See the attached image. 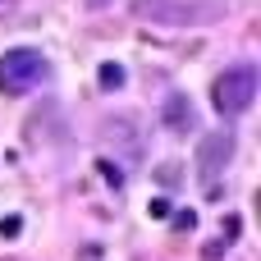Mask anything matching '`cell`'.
<instances>
[{
	"instance_id": "cell-12",
	"label": "cell",
	"mask_w": 261,
	"mask_h": 261,
	"mask_svg": "<svg viewBox=\"0 0 261 261\" xmlns=\"http://www.w3.org/2000/svg\"><path fill=\"white\" fill-rule=\"evenodd\" d=\"M87 5H110V0H87Z\"/></svg>"
},
{
	"instance_id": "cell-2",
	"label": "cell",
	"mask_w": 261,
	"mask_h": 261,
	"mask_svg": "<svg viewBox=\"0 0 261 261\" xmlns=\"http://www.w3.org/2000/svg\"><path fill=\"white\" fill-rule=\"evenodd\" d=\"M257 64H234L225 69L216 83H211V106L229 119V115H243L252 101H257Z\"/></svg>"
},
{
	"instance_id": "cell-10",
	"label": "cell",
	"mask_w": 261,
	"mask_h": 261,
	"mask_svg": "<svg viewBox=\"0 0 261 261\" xmlns=\"http://www.w3.org/2000/svg\"><path fill=\"white\" fill-rule=\"evenodd\" d=\"M18 234H23V220L18 216H5L0 220V239H18Z\"/></svg>"
},
{
	"instance_id": "cell-11",
	"label": "cell",
	"mask_w": 261,
	"mask_h": 261,
	"mask_svg": "<svg viewBox=\"0 0 261 261\" xmlns=\"http://www.w3.org/2000/svg\"><path fill=\"white\" fill-rule=\"evenodd\" d=\"M147 216H151V220H165V216H170V202H165V197H151V202H147Z\"/></svg>"
},
{
	"instance_id": "cell-1",
	"label": "cell",
	"mask_w": 261,
	"mask_h": 261,
	"mask_svg": "<svg viewBox=\"0 0 261 261\" xmlns=\"http://www.w3.org/2000/svg\"><path fill=\"white\" fill-rule=\"evenodd\" d=\"M46 73H50L46 55L32 50V46H14V50L0 55V92H5V96H23V92H32Z\"/></svg>"
},
{
	"instance_id": "cell-3",
	"label": "cell",
	"mask_w": 261,
	"mask_h": 261,
	"mask_svg": "<svg viewBox=\"0 0 261 261\" xmlns=\"http://www.w3.org/2000/svg\"><path fill=\"white\" fill-rule=\"evenodd\" d=\"M229 156H234V133H229V128H216V133H206V138L197 142V179L206 184L211 197H216V179L225 174Z\"/></svg>"
},
{
	"instance_id": "cell-9",
	"label": "cell",
	"mask_w": 261,
	"mask_h": 261,
	"mask_svg": "<svg viewBox=\"0 0 261 261\" xmlns=\"http://www.w3.org/2000/svg\"><path fill=\"white\" fill-rule=\"evenodd\" d=\"M96 170H101V174H106V179H110V184H115V188H119V184H124V170H119V165H115V161H106V156H101V161H96Z\"/></svg>"
},
{
	"instance_id": "cell-5",
	"label": "cell",
	"mask_w": 261,
	"mask_h": 261,
	"mask_svg": "<svg viewBox=\"0 0 261 261\" xmlns=\"http://www.w3.org/2000/svg\"><path fill=\"white\" fill-rule=\"evenodd\" d=\"M161 124H165L170 133H188V128H193V101H188L184 92H170L165 106H161Z\"/></svg>"
},
{
	"instance_id": "cell-8",
	"label": "cell",
	"mask_w": 261,
	"mask_h": 261,
	"mask_svg": "<svg viewBox=\"0 0 261 261\" xmlns=\"http://www.w3.org/2000/svg\"><path fill=\"white\" fill-rule=\"evenodd\" d=\"M170 216H174V229L179 234H193L197 229V211H170Z\"/></svg>"
},
{
	"instance_id": "cell-4",
	"label": "cell",
	"mask_w": 261,
	"mask_h": 261,
	"mask_svg": "<svg viewBox=\"0 0 261 261\" xmlns=\"http://www.w3.org/2000/svg\"><path fill=\"white\" fill-rule=\"evenodd\" d=\"M133 14H138V18L151 14L156 23H202V18H197L202 9H197V5H179V0H138Z\"/></svg>"
},
{
	"instance_id": "cell-7",
	"label": "cell",
	"mask_w": 261,
	"mask_h": 261,
	"mask_svg": "<svg viewBox=\"0 0 261 261\" xmlns=\"http://www.w3.org/2000/svg\"><path fill=\"white\" fill-rule=\"evenodd\" d=\"M239 229H243V220H239V216H225V220H220V239L206 248V257H220V248H229V243L239 239Z\"/></svg>"
},
{
	"instance_id": "cell-6",
	"label": "cell",
	"mask_w": 261,
	"mask_h": 261,
	"mask_svg": "<svg viewBox=\"0 0 261 261\" xmlns=\"http://www.w3.org/2000/svg\"><path fill=\"white\" fill-rule=\"evenodd\" d=\"M124 78H128V73H124V64H115V60H106V64L96 69L101 92H119V87H124Z\"/></svg>"
}]
</instances>
